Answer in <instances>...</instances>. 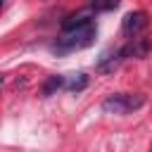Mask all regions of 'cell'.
I'll return each instance as SVG.
<instances>
[{
    "label": "cell",
    "mask_w": 152,
    "mask_h": 152,
    "mask_svg": "<svg viewBox=\"0 0 152 152\" xmlns=\"http://www.w3.org/2000/svg\"><path fill=\"white\" fill-rule=\"evenodd\" d=\"M66 88H69L71 93H81V90H86V88H88V76H86V74H76V76L66 83Z\"/></svg>",
    "instance_id": "8"
},
{
    "label": "cell",
    "mask_w": 152,
    "mask_h": 152,
    "mask_svg": "<svg viewBox=\"0 0 152 152\" xmlns=\"http://www.w3.org/2000/svg\"><path fill=\"white\" fill-rule=\"evenodd\" d=\"M145 26H147V14H145V12H128V14L124 17V21H121V31H124V36H128V38L140 36V33L145 31Z\"/></svg>",
    "instance_id": "3"
},
{
    "label": "cell",
    "mask_w": 152,
    "mask_h": 152,
    "mask_svg": "<svg viewBox=\"0 0 152 152\" xmlns=\"http://www.w3.org/2000/svg\"><path fill=\"white\" fill-rule=\"evenodd\" d=\"M147 102V97L142 93H114V95H107L102 100V109L107 114H119V116H126L131 112H138L142 104Z\"/></svg>",
    "instance_id": "2"
},
{
    "label": "cell",
    "mask_w": 152,
    "mask_h": 152,
    "mask_svg": "<svg viewBox=\"0 0 152 152\" xmlns=\"http://www.w3.org/2000/svg\"><path fill=\"white\" fill-rule=\"evenodd\" d=\"M150 52V40L147 38H140V36H133L124 48H121V57H145Z\"/></svg>",
    "instance_id": "4"
},
{
    "label": "cell",
    "mask_w": 152,
    "mask_h": 152,
    "mask_svg": "<svg viewBox=\"0 0 152 152\" xmlns=\"http://www.w3.org/2000/svg\"><path fill=\"white\" fill-rule=\"evenodd\" d=\"M2 7H5V0H0V10H2Z\"/></svg>",
    "instance_id": "9"
},
{
    "label": "cell",
    "mask_w": 152,
    "mask_h": 152,
    "mask_svg": "<svg viewBox=\"0 0 152 152\" xmlns=\"http://www.w3.org/2000/svg\"><path fill=\"white\" fill-rule=\"evenodd\" d=\"M88 7L93 12H109V10H116L119 7V0H90Z\"/></svg>",
    "instance_id": "7"
},
{
    "label": "cell",
    "mask_w": 152,
    "mask_h": 152,
    "mask_svg": "<svg viewBox=\"0 0 152 152\" xmlns=\"http://www.w3.org/2000/svg\"><path fill=\"white\" fill-rule=\"evenodd\" d=\"M2 81H5V78H2V76H0V86H2Z\"/></svg>",
    "instance_id": "10"
},
{
    "label": "cell",
    "mask_w": 152,
    "mask_h": 152,
    "mask_svg": "<svg viewBox=\"0 0 152 152\" xmlns=\"http://www.w3.org/2000/svg\"><path fill=\"white\" fill-rule=\"evenodd\" d=\"M66 86V81H64V76H59V74H55V76H48L45 78V83H43V88H40V93L45 95V97H50V95H55L59 88H64Z\"/></svg>",
    "instance_id": "6"
},
{
    "label": "cell",
    "mask_w": 152,
    "mask_h": 152,
    "mask_svg": "<svg viewBox=\"0 0 152 152\" xmlns=\"http://www.w3.org/2000/svg\"><path fill=\"white\" fill-rule=\"evenodd\" d=\"M124 62V57H121V50H116V52H107V55H102L100 57V62H97V71L100 74H112L119 64Z\"/></svg>",
    "instance_id": "5"
},
{
    "label": "cell",
    "mask_w": 152,
    "mask_h": 152,
    "mask_svg": "<svg viewBox=\"0 0 152 152\" xmlns=\"http://www.w3.org/2000/svg\"><path fill=\"white\" fill-rule=\"evenodd\" d=\"M97 36V28H95V21H86V24H78V26H71V28H64L62 36L52 43V50L57 55H66V52H74V50H83L88 45H93Z\"/></svg>",
    "instance_id": "1"
}]
</instances>
